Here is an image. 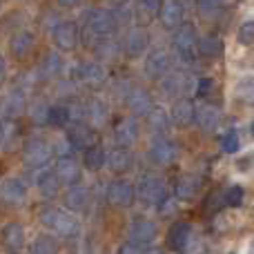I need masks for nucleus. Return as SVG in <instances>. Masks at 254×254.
<instances>
[{"mask_svg":"<svg viewBox=\"0 0 254 254\" xmlns=\"http://www.w3.org/2000/svg\"><path fill=\"white\" fill-rule=\"evenodd\" d=\"M116 18L112 11L107 9H96V11L89 13V18L85 20V29H83V36H85V45H92V47H98L103 40H107L116 29Z\"/></svg>","mask_w":254,"mask_h":254,"instance_id":"nucleus-1","label":"nucleus"},{"mask_svg":"<svg viewBox=\"0 0 254 254\" xmlns=\"http://www.w3.org/2000/svg\"><path fill=\"white\" fill-rule=\"evenodd\" d=\"M40 221H43L45 228H49L52 232L61 234V237H76L80 230L78 221H76L69 212L61 210V207H43Z\"/></svg>","mask_w":254,"mask_h":254,"instance_id":"nucleus-2","label":"nucleus"},{"mask_svg":"<svg viewBox=\"0 0 254 254\" xmlns=\"http://www.w3.org/2000/svg\"><path fill=\"white\" fill-rule=\"evenodd\" d=\"M198 43H201V40H196V27L194 25L185 22V25H181L179 29H176L174 49H176V54H179V58L183 63L194 61V56H196V52H198Z\"/></svg>","mask_w":254,"mask_h":254,"instance_id":"nucleus-3","label":"nucleus"},{"mask_svg":"<svg viewBox=\"0 0 254 254\" xmlns=\"http://www.w3.org/2000/svg\"><path fill=\"white\" fill-rule=\"evenodd\" d=\"M136 194L140 196V201L149 203V205H158V207H161L163 203L170 198V196H167L165 183H163L158 176H145V179H140Z\"/></svg>","mask_w":254,"mask_h":254,"instance_id":"nucleus-4","label":"nucleus"},{"mask_svg":"<svg viewBox=\"0 0 254 254\" xmlns=\"http://www.w3.org/2000/svg\"><path fill=\"white\" fill-rule=\"evenodd\" d=\"M52 145L47 143V140L43 138H29L25 143V149H22V158H25V163L29 167H34V170H38V167H45L49 163V158H52Z\"/></svg>","mask_w":254,"mask_h":254,"instance_id":"nucleus-5","label":"nucleus"},{"mask_svg":"<svg viewBox=\"0 0 254 254\" xmlns=\"http://www.w3.org/2000/svg\"><path fill=\"white\" fill-rule=\"evenodd\" d=\"M129 239L134 246H149L156 239V223L145 216H136L129 225Z\"/></svg>","mask_w":254,"mask_h":254,"instance_id":"nucleus-6","label":"nucleus"},{"mask_svg":"<svg viewBox=\"0 0 254 254\" xmlns=\"http://www.w3.org/2000/svg\"><path fill=\"white\" fill-rule=\"evenodd\" d=\"M107 198H110V203L116 207H129L136 198V190L131 188L127 181L116 179L107 185Z\"/></svg>","mask_w":254,"mask_h":254,"instance_id":"nucleus-7","label":"nucleus"},{"mask_svg":"<svg viewBox=\"0 0 254 254\" xmlns=\"http://www.w3.org/2000/svg\"><path fill=\"white\" fill-rule=\"evenodd\" d=\"M94 138H96L94 129L87 123H83V121L69 125V129H67V143L76 149H85L87 152L89 147H94Z\"/></svg>","mask_w":254,"mask_h":254,"instance_id":"nucleus-8","label":"nucleus"},{"mask_svg":"<svg viewBox=\"0 0 254 254\" xmlns=\"http://www.w3.org/2000/svg\"><path fill=\"white\" fill-rule=\"evenodd\" d=\"M190 237H192V225L188 221H176L170 228V232H167V248L172 252H185Z\"/></svg>","mask_w":254,"mask_h":254,"instance_id":"nucleus-9","label":"nucleus"},{"mask_svg":"<svg viewBox=\"0 0 254 254\" xmlns=\"http://www.w3.org/2000/svg\"><path fill=\"white\" fill-rule=\"evenodd\" d=\"M54 174L58 176V181H61V183L74 188V185H78V181H80V167H78V163H76L71 156H61L56 161Z\"/></svg>","mask_w":254,"mask_h":254,"instance_id":"nucleus-10","label":"nucleus"},{"mask_svg":"<svg viewBox=\"0 0 254 254\" xmlns=\"http://www.w3.org/2000/svg\"><path fill=\"white\" fill-rule=\"evenodd\" d=\"M76 40H78V27L71 20L58 22V25L54 27V43H56L58 49L69 52V49L76 47Z\"/></svg>","mask_w":254,"mask_h":254,"instance_id":"nucleus-11","label":"nucleus"},{"mask_svg":"<svg viewBox=\"0 0 254 254\" xmlns=\"http://www.w3.org/2000/svg\"><path fill=\"white\" fill-rule=\"evenodd\" d=\"M174 154H176L174 145L167 138H163V136L154 138L152 145H149V158H152V163H156V165H170V163L174 161Z\"/></svg>","mask_w":254,"mask_h":254,"instance_id":"nucleus-12","label":"nucleus"},{"mask_svg":"<svg viewBox=\"0 0 254 254\" xmlns=\"http://www.w3.org/2000/svg\"><path fill=\"white\" fill-rule=\"evenodd\" d=\"M161 22L165 29H179L183 22V4L176 0H165L161 4Z\"/></svg>","mask_w":254,"mask_h":254,"instance_id":"nucleus-13","label":"nucleus"},{"mask_svg":"<svg viewBox=\"0 0 254 254\" xmlns=\"http://www.w3.org/2000/svg\"><path fill=\"white\" fill-rule=\"evenodd\" d=\"M145 71L152 78H161L170 71V56H167L165 49H154L149 52L147 61H145Z\"/></svg>","mask_w":254,"mask_h":254,"instance_id":"nucleus-14","label":"nucleus"},{"mask_svg":"<svg viewBox=\"0 0 254 254\" xmlns=\"http://www.w3.org/2000/svg\"><path fill=\"white\" fill-rule=\"evenodd\" d=\"M127 105H129V110L134 112L136 116H147L154 112V103H152V96H149L147 89H131L129 94H127Z\"/></svg>","mask_w":254,"mask_h":254,"instance_id":"nucleus-15","label":"nucleus"},{"mask_svg":"<svg viewBox=\"0 0 254 254\" xmlns=\"http://www.w3.org/2000/svg\"><path fill=\"white\" fill-rule=\"evenodd\" d=\"M27 196V188L22 183V179L18 176H11V179H4L2 181V201L9 203V205H18L22 203Z\"/></svg>","mask_w":254,"mask_h":254,"instance_id":"nucleus-16","label":"nucleus"},{"mask_svg":"<svg viewBox=\"0 0 254 254\" xmlns=\"http://www.w3.org/2000/svg\"><path fill=\"white\" fill-rule=\"evenodd\" d=\"M25 112V96H22L20 89H11V92L4 94L2 98V116L4 121H11L16 116H20Z\"/></svg>","mask_w":254,"mask_h":254,"instance_id":"nucleus-17","label":"nucleus"},{"mask_svg":"<svg viewBox=\"0 0 254 254\" xmlns=\"http://www.w3.org/2000/svg\"><path fill=\"white\" fill-rule=\"evenodd\" d=\"M147 31L145 29H140V27H136V29H131L129 34H127V38H125V52H127V56H131V58H136V56H140V54L147 49Z\"/></svg>","mask_w":254,"mask_h":254,"instance_id":"nucleus-18","label":"nucleus"},{"mask_svg":"<svg viewBox=\"0 0 254 254\" xmlns=\"http://www.w3.org/2000/svg\"><path fill=\"white\" fill-rule=\"evenodd\" d=\"M114 136H116V140H119V147H127V145H131L136 140V136H138V123H136L134 119L119 121L114 127Z\"/></svg>","mask_w":254,"mask_h":254,"instance_id":"nucleus-19","label":"nucleus"},{"mask_svg":"<svg viewBox=\"0 0 254 254\" xmlns=\"http://www.w3.org/2000/svg\"><path fill=\"white\" fill-rule=\"evenodd\" d=\"M2 243L9 252H18L25 248V230L20 223H9L2 230Z\"/></svg>","mask_w":254,"mask_h":254,"instance_id":"nucleus-20","label":"nucleus"},{"mask_svg":"<svg viewBox=\"0 0 254 254\" xmlns=\"http://www.w3.org/2000/svg\"><path fill=\"white\" fill-rule=\"evenodd\" d=\"M196 125L201 127L203 131H214L216 125L221 121V114L214 105H198L196 107Z\"/></svg>","mask_w":254,"mask_h":254,"instance_id":"nucleus-21","label":"nucleus"},{"mask_svg":"<svg viewBox=\"0 0 254 254\" xmlns=\"http://www.w3.org/2000/svg\"><path fill=\"white\" fill-rule=\"evenodd\" d=\"M196 119V110L190 101H176V105L172 107V121L179 127H188L192 121Z\"/></svg>","mask_w":254,"mask_h":254,"instance_id":"nucleus-22","label":"nucleus"},{"mask_svg":"<svg viewBox=\"0 0 254 254\" xmlns=\"http://www.w3.org/2000/svg\"><path fill=\"white\" fill-rule=\"evenodd\" d=\"M107 165L114 172H127L131 167V154L127 147H114L110 154H107Z\"/></svg>","mask_w":254,"mask_h":254,"instance_id":"nucleus-23","label":"nucleus"},{"mask_svg":"<svg viewBox=\"0 0 254 254\" xmlns=\"http://www.w3.org/2000/svg\"><path fill=\"white\" fill-rule=\"evenodd\" d=\"M87 201H89V192L83 185H74V188H69L65 194V203L71 212H80L87 205Z\"/></svg>","mask_w":254,"mask_h":254,"instance_id":"nucleus-24","label":"nucleus"},{"mask_svg":"<svg viewBox=\"0 0 254 254\" xmlns=\"http://www.w3.org/2000/svg\"><path fill=\"white\" fill-rule=\"evenodd\" d=\"M11 54L18 58L27 56V54L34 49V34H29V31H18V34L11 36Z\"/></svg>","mask_w":254,"mask_h":254,"instance_id":"nucleus-25","label":"nucleus"},{"mask_svg":"<svg viewBox=\"0 0 254 254\" xmlns=\"http://www.w3.org/2000/svg\"><path fill=\"white\" fill-rule=\"evenodd\" d=\"M78 76L83 83L87 85H101L103 80H105V71H103L101 65H96V63H80V69H78Z\"/></svg>","mask_w":254,"mask_h":254,"instance_id":"nucleus-26","label":"nucleus"},{"mask_svg":"<svg viewBox=\"0 0 254 254\" xmlns=\"http://www.w3.org/2000/svg\"><path fill=\"white\" fill-rule=\"evenodd\" d=\"M161 4L163 2H158V0H140V2L136 4V18H138L143 25H147V22H152L154 18L161 13Z\"/></svg>","mask_w":254,"mask_h":254,"instance_id":"nucleus-27","label":"nucleus"},{"mask_svg":"<svg viewBox=\"0 0 254 254\" xmlns=\"http://www.w3.org/2000/svg\"><path fill=\"white\" fill-rule=\"evenodd\" d=\"M29 252L31 254H58V241L52 234H40V237L34 239Z\"/></svg>","mask_w":254,"mask_h":254,"instance_id":"nucleus-28","label":"nucleus"},{"mask_svg":"<svg viewBox=\"0 0 254 254\" xmlns=\"http://www.w3.org/2000/svg\"><path fill=\"white\" fill-rule=\"evenodd\" d=\"M107 163V156H105V149L98 147V145H94V147H89L87 152H85V167L92 172H98L103 165Z\"/></svg>","mask_w":254,"mask_h":254,"instance_id":"nucleus-29","label":"nucleus"},{"mask_svg":"<svg viewBox=\"0 0 254 254\" xmlns=\"http://www.w3.org/2000/svg\"><path fill=\"white\" fill-rule=\"evenodd\" d=\"M196 190H198V179H194V176L185 174V176H181L179 183H176L174 194H176L179 198H192Z\"/></svg>","mask_w":254,"mask_h":254,"instance_id":"nucleus-30","label":"nucleus"},{"mask_svg":"<svg viewBox=\"0 0 254 254\" xmlns=\"http://www.w3.org/2000/svg\"><path fill=\"white\" fill-rule=\"evenodd\" d=\"M198 52L205 58H216L223 52V43H221L216 36H205V38H201V43H198Z\"/></svg>","mask_w":254,"mask_h":254,"instance_id":"nucleus-31","label":"nucleus"},{"mask_svg":"<svg viewBox=\"0 0 254 254\" xmlns=\"http://www.w3.org/2000/svg\"><path fill=\"white\" fill-rule=\"evenodd\" d=\"M38 190L45 194V196H56L58 194V188H61V181H58L56 174H49V172H45L43 176H38Z\"/></svg>","mask_w":254,"mask_h":254,"instance_id":"nucleus-32","label":"nucleus"},{"mask_svg":"<svg viewBox=\"0 0 254 254\" xmlns=\"http://www.w3.org/2000/svg\"><path fill=\"white\" fill-rule=\"evenodd\" d=\"M71 121V107L67 105H54L49 112V125L54 127H65Z\"/></svg>","mask_w":254,"mask_h":254,"instance_id":"nucleus-33","label":"nucleus"},{"mask_svg":"<svg viewBox=\"0 0 254 254\" xmlns=\"http://www.w3.org/2000/svg\"><path fill=\"white\" fill-rule=\"evenodd\" d=\"M0 138H2V149H11L13 143H16V138H18V125L13 123V121H2Z\"/></svg>","mask_w":254,"mask_h":254,"instance_id":"nucleus-34","label":"nucleus"},{"mask_svg":"<svg viewBox=\"0 0 254 254\" xmlns=\"http://www.w3.org/2000/svg\"><path fill=\"white\" fill-rule=\"evenodd\" d=\"M87 119H89V123H92V125L101 127V125L107 121V110H105V105H103L101 101H94L92 105L87 107Z\"/></svg>","mask_w":254,"mask_h":254,"instance_id":"nucleus-35","label":"nucleus"},{"mask_svg":"<svg viewBox=\"0 0 254 254\" xmlns=\"http://www.w3.org/2000/svg\"><path fill=\"white\" fill-rule=\"evenodd\" d=\"M61 67H63L61 56H58V54H54V52H49L47 56H45L43 65H40V69H43L45 76H54V74H58V71H61Z\"/></svg>","mask_w":254,"mask_h":254,"instance_id":"nucleus-36","label":"nucleus"},{"mask_svg":"<svg viewBox=\"0 0 254 254\" xmlns=\"http://www.w3.org/2000/svg\"><path fill=\"white\" fill-rule=\"evenodd\" d=\"M49 112H52V107L45 105L43 101H38L31 107V119H34L36 125H45V123H49Z\"/></svg>","mask_w":254,"mask_h":254,"instance_id":"nucleus-37","label":"nucleus"},{"mask_svg":"<svg viewBox=\"0 0 254 254\" xmlns=\"http://www.w3.org/2000/svg\"><path fill=\"white\" fill-rule=\"evenodd\" d=\"M96 52H98V56L101 58H105V61H114L116 56H119V45L114 43V40H103L101 45L96 47Z\"/></svg>","mask_w":254,"mask_h":254,"instance_id":"nucleus-38","label":"nucleus"},{"mask_svg":"<svg viewBox=\"0 0 254 254\" xmlns=\"http://www.w3.org/2000/svg\"><path fill=\"white\" fill-rule=\"evenodd\" d=\"M221 147H223V152H228V154H234L239 149V134L234 129H230V131H225L223 134V138H221Z\"/></svg>","mask_w":254,"mask_h":254,"instance_id":"nucleus-39","label":"nucleus"},{"mask_svg":"<svg viewBox=\"0 0 254 254\" xmlns=\"http://www.w3.org/2000/svg\"><path fill=\"white\" fill-rule=\"evenodd\" d=\"M149 127H152L154 131H165L167 129V114L163 110H154L152 114H149Z\"/></svg>","mask_w":254,"mask_h":254,"instance_id":"nucleus-40","label":"nucleus"},{"mask_svg":"<svg viewBox=\"0 0 254 254\" xmlns=\"http://www.w3.org/2000/svg\"><path fill=\"white\" fill-rule=\"evenodd\" d=\"M239 43L241 45H252L254 43V20H248L239 27Z\"/></svg>","mask_w":254,"mask_h":254,"instance_id":"nucleus-41","label":"nucleus"},{"mask_svg":"<svg viewBox=\"0 0 254 254\" xmlns=\"http://www.w3.org/2000/svg\"><path fill=\"white\" fill-rule=\"evenodd\" d=\"M219 9H221V2H216V0H198V11H201L203 18L216 16Z\"/></svg>","mask_w":254,"mask_h":254,"instance_id":"nucleus-42","label":"nucleus"},{"mask_svg":"<svg viewBox=\"0 0 254 254\" xmlns=\"http://www.w3.org/2000/svg\"><path fill=\"white\" fill-rule=\"evenodd\" d=\"M241 201H243V190L239 185H232V188L225 190V203L228 205L237 207V205H241Z\"/></svg>","mask_w":254,"mask_h":254,"instance_id":"nucleus-43","label":"nucleus"},{"mask_svg":"<svg viewBox=\"0 0 254 254\" xmlns=\"http://www.w3.org/2000/svg\"><path fill=\"white\" fill-rule=\"evenodd\" d=\"M239 98H241L243 103H254V78L250 80H243L241 87H239Z\"/></svg>","mask_w":254,"mask_h":254,"instance_id":"nucleus-44","label":"nucleus"},{"mask_svg":"<svg viewBox=\"0 0 254 254\" xmlns=\"http://www.w3.org/2000/svg\"><path fill=\"white\" fill-rule=\"evenodd\" d=\"M223 205H228V203H225V190L223 192H214L205 203V207L207 210H212V212H219Z\"/></svg>","mask_w":254,"mask_h":254,"instance_id":"nucleus-45","label":"nucleus"},{"mask_svg":"<svg viewBox=\"0 0 254 254\" xmlns=\"http://www.w3.org/2000/svg\"><path fill=\"white\" fill-rule=\"evenodd\" d=\"M212 89H214V83H212L210 78H201V80H198V92H196L198 96H207Z\"/></svg>","mask_w":254,"mask_h":254,"instance_id":"nucleus-46","label":"nucleus"},{"mask_svg":"<svg viewBox=\"0 0 254 254\" xmlns=\"http://www.w3.org/2000/svg\"><path fill=\"white\" fill-rule=\"evenodd\" d=\"M140 254H161L158 250H154V248H143V252Z\"/></svg>","mask_w":254,"mask_h":254,"instance_id":"nucleus-47","label":"nucleus"},{"mask_svg":"<svg viewBox=\"0 0 254 254\" xmlns=\"http://www.w3.org/2000/svg\"><path fill=\"white\" fill-rule=\"evenodd\" d=\"M252 134H254V123H252Z\"/></svg>","mask_w":254,"mask_h":254,"instance_id":"nucleus-48","label":"nucleus"}]
</instances>
